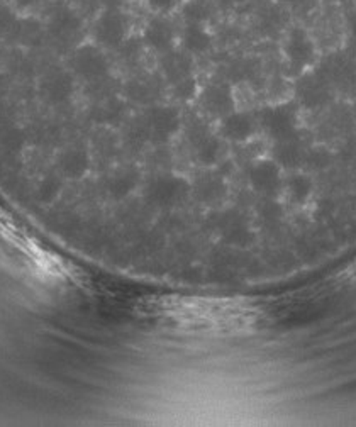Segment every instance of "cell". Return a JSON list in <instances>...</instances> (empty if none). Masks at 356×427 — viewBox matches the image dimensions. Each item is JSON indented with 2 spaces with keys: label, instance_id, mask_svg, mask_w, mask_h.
Masks as SVG:
<instances>
[{
  "label": "cell",
  "instance_id": "16",
  "mask_svg": "<svg viewBox=\"0 0 356 427\" xmlns=\"http://www.w3.org/2000/svg\"><path fill=\"white\" fill-rule=\"evenodd\" d=\"M80 28V21L73 16L72 12H58V16H54L51 29L58 34H70V32L76 31Z\"/></svg>",
  "mask_w": 356,
  "mask_h": 427
},
{
  "label": "cell",
  "instance_id": "22",
  "mask_svg": "<svg viewBox=\"0 0 356 427\" xmlns=\"http://www.w3.org/2000/svg\"><path fill=\"white\" fill-rule=\"evenodd\" d=\"M293 6L300 7V9H309V7L314 3V0H292Z\"/></svg>",
  "mask_w": 356,
  "mask_h": 427
},
{
  "label": "cell",
  "instance_id": "23",
  "mask_svg": "<svg viewBox=\"0 0 356 427\" xmlns=\"http://www.w3.org/2000/svg\"><path fill=\"white\" fill-rule=\"evenodd\" d=\"M353 31L356 32V16H355V19H353Z\"/></svg>",
  "mask_w": 356,
  "mask_h": 427
},
{
  "label": "cell",
  "instance_id": "2",
  "mask_svg": "<svg viewBox=\"0 0 356 427\" xmlns=\"http://www.w3.org/2000/svg\"><path fill=\"white\" fill-rule=\"evenodd\" d=\"M73 66L83 79H98L107 73V61L104 54L94 46H82L73 56Z\"/></svg>",
  "mask_w": 356,
  "mask_h": 427
},
{
  "label": "cell",
  "instance_id": "15",
  "mask_svg": "<svg viewBox=\"0 0 356 427\" xmlns=\"http://www.w3.org/2000/svg\"><path fill=\"white\" fill-rule=\"evenodd\" d=\"M289 190L290 195L293 197V200L304 202L307 197H309L312 190V182L307 178V176L295 175L289 180Z\"/></svg>",
  "mask_w": 356,
  "mask_h": 427
},
{
  "label": "cell",
  "instance_id": "9",
  "mask_svg": "<svg viewBox=\"0 0 356 427\" xmlns=\"http://www.w3.org/2000/svg\"><path fill=\"white\" fill-rule=\"evenodd\" d=\"M146 43L158 51H165L171 46L174 41V31H171L170 24L163 19H153L148 24L145 31Z\"/></svg>",
  "mask_w": 356,
  "mask_h": 427
},
{
  "label": "cell",
  "instance_id": "4",
  "mask_svg": "<svg viewBox=\"0 0 356 427\" xmlns=\"http://www.w3.org/2000/svg\"><path fill=\"white\" fill-rule=\"evenodd\" d=\"M249 182L258 192L273 195L280 189V170L271 161H262L249 171Z\"/></svg>",
  "mask_w": 356,
  "mask_h": 427
},
{
  "label": "cell",
  "instance_id": "14",
  "mask_svg": "<svg viewBox=\"0 0 356 427\" xmlns=\"http://www.w3.org/2000/svg\"><path fill=\"white\" fill-rule=\"evenodd\" d=\"M275 156L284 167H297L300 161V149L295 143L289 139H282L280 145L275 148Z\"/></svg>",
  "mask_w": 356,
  "mask_h": 427
},
{
  "label": "cell",
  "instance_id": "11",
  "mask_svg": "<svg viewBox=\"0 0 356 427\" xmlns=\"http://www.w3.org/2000/svg\"><path fill=\"white\" fill-rule=\"evenodd\" d=\"M138 180L139 173L136 168H124V170L117 171L111 178V182H109V194L114 198H117V200L127 197L136 189Z\"/></svg>",
  "mask_w": 356,
  "mask_h": 427
},
{
  "label": "cell",
  "instance_id": "19",
  "mask_svg": "<svg viewBox=\"0 0 356 427\" xmlns=\"http://www.w3.org/2000/svg\"><path fill=\"white\" fill-rule=\"evenodd\" d=\"M185 17H189V19L192 21V24H197V22L204 19L205 12L200 9L199 6H189L185 9Z\"/></svg>",
  "mask_w": 356,
  "mask_h": 427
},
{
  "label": "cell",
  "instance_id": "21",
  "mask_svg": "<svg viewBox=\"0 0 356 427\" xmlns=\"http://www.w3.org/2000/svg\"><path fill=\"white\" fill-rule=\"evenodd\" d=\"M146 2H148L149 6L156 10H168V9H171V7L178 2V0H146Z\"/></svg>",
  "mask_w": 356,
  "mask_h": 427
},
{
  "label": "cell",
  "instance_id": "8",
  "mask_svg": "<svg viewBox=\"0 0 356 427\" xmlns=\"http://www.w3.org/2000/svg\"><path fill=\"white\" fill-rule=\"evenodd\" d=\"M205 109L209 110L214 116H222L227 114L233 109V95H231L229 88L224 85H212L204 92V97H202Z\"/></svg>",
  "mask_w": 356,
  "mask_h": 427
},
{
  "label": "cell",
  "instance_id": "6",
  "mask_svg": "<svg viewBox=\"0 0 356 427\" xmlns=\"http://www.w3.org/2000/svg\"><path fill=\"white\" fill-rule=\"evenodd\" d=\"M178 112L168 107H160L149 112V127L158 139H167L178 131Z\"/></svg>",
  "mask_w": 356,
  "mask_h": 427
},
{
  "label": "cell",
  "instance_id": "18",
  "mask_svg": "<svg viewBox=\"0 0 356 427\" xmlns=\"http://www.w3.org/2000/svg\"><path fill=\"white\" fill-rule=\"evenodd\" d=\"M260 212H262V216L265 217V219L271 220V219H278V217L282 216V209L278 207L277 202H266V204L262 205V209H260Z\"/></svg>",
  "mask_w": 356,
  "mask_h": 427
},
{
  "label": "cell",
  "instance_id": "3",
  "mask_svg": "<svg viewBox=\"0 0 356 427\" xmlns=\"http://www.w3.org/2000/svg\"><path fill=\"white\" fill-rule=\"evenodd\" d=\"M126 36V21L117 12H104L95 24V38L104 46H119Z\"/></svg>",
  "mask_w": 356,
  "mask_h": 427
},
{
  "label": "cell",
  "instance_id": "12",
  "mask_svg": "<svg viewBox=\"0 0 356 427\" xmlns=\"http://www.w3.org/2000/svg\"><path fill=\"white\" fill-rule=\"evenodd\" d=\"M183 46L190 53H204L211 46V36L199 24H190L183 32Z\"/></svg>",
  "mask_w": 356,
  "mask_h": 427
},
{
  "label": "cell",
  "instance_id": "1",
  "mask_svg": "<svg viewBox=\"0 0 356 427\" xmlns=\"http://www.w3.org/2000/svg\"><path fill=\"white\" fill-rule=\"evenodd\" d=\"M190 192L189 183L180 176L167 175L158 176L153 180L146 189V195L151 204L160 205V207H168L182 202Z\"/></svg>",
  "mask_w": 356,
  "mask_h": 427
},
{
  "label": "cell",
  "instance_id": "10",
  "mask_svg": "<svg viewBox=\"0 0 356 427\" xmlns=\"http://www.w3.org/2000/svg\"><path fill=\"white\" fill-rule=\"evenodd\" d=\"M222 134L233 141H244L251 136L253 123L246 114H231L224 119L221 126Z\"/></svg>",
  "mask_w": 356,
  "mask_h": 427
},
{
  "label": "cell",
  "instance_id": "7",
  "mask_svg": "<svg viewBox=\"0 0 356 427\" xmlns=\"http://www.w3.org/2000/svg\"><path fill=\"white\" fill-rule=\"evenodd\" d=\"M263 121H265L268 132L273 138L280 139V141L282 139H289L290 134L293 132V114L284 109V107L266 110Z\"/></svg>",
  "mask_w": 356,
  "mask_h": 427
},
{
  "label": "cell",
  "instance_id": "17",
  "mask_svg": "<svg viewBox=\"0 0 356 427\" xmlns=\"http://www.w3.org/2000/svg\"><path fill=\"white\" fill-rule=\"evenodd\" d=\"M219 156V141L214 138H205L202 139L199 149H197V158L204 165H212L216 163Z\"/></svg>",
  "mask_w": 356,
  "mask_h": 427
},
{
  "label": "cell",
  "instance_id": "5",
  "mask_svg": "<svg viewBox=\"0 0 356 427\" xmlns=\"http://www.w3.org/2000/svg\"><path fill=\"white\" fill-rule=\"evenodd\" d=\"M285 51H287L290 63L295 68H304L314 58V46H312L311 39L307 38L306 32L300 31V29H293L292 34L289 36Z\"/></svg>",
  "mask_w": 356,
  "mask_h": 427
},
{
  "label": "cell",
  "instance_id": "13",
  "mask_svg": "<svg viewBox=\"0 0 356 427\" xmlns=\"http://www.w3.org/2000/svg\"><path fill=\"white\" fill-rule=\"evenodd\" d=\"M196 194L202 202H214L219 200L224 194H226V185L221 178L216 176H207L202 178L196 187Z\"/></svg>",
  "mask_w": 356,
  "mask_h": 427
},
{
  "label": "cell",
  "instance_id": "20",
  "mask_svg": "<svg viewBox=\"0 0 356 427\" xmlns=\"http://www.w3.org/2000/svg\"><path fill=\"white\" fill-rule=\"evenodd\" d=\"M329 156L324 153V151H314V153L309 156V163H312V167H324L328 163Z\"/></svg>",
  "mask_w": 356,
  "mask_h": 427
}]
</instances>
